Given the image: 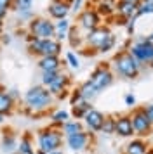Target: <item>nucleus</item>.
<instances>
[{"label": "nucleus", "mask_w": 153, "mask_h": 154, "mask_svg": "<svg viewBox=\"0 0 153 154\" xmlns=\"http://www.w3.org/2000/svg\"><path fill=\"white\" fill-rule=\"evenodd\" d=\"M52 100H54V95L49 92L47 87L35 85L31 88H28V92L24 94V111L35 116L38 112L47 111Z\"/></svg>", "instance_id": "1"}, {"label": "nucleus", "mask_w": 153, "mask_h": 154, "mask_svg": "<svg viewBox=\"0 0 153 154\" xmlns=\"http://www.w3.org/2000/svg\"><path fill=\"white\" fill-rule=\"evenodd\" d=\"M63 139H64V133L61 128L57 126H47V128H42L37 133V147L42 152H52L63 147Z\"/></svg>", "instance_id": "2"}, {"label": "nucleus", "mask_w": 153, "mask_h": 154, "mask_svg": "<svg viewBox=\"0 0 153 154\" xmlns=\"http://www.w3.org/2000/svg\"><path fill=\"white\" fill-rule=\"evenodd\" d=\"M113 63H115V69L120 76L124 78H136L139 75V69H141V63H139L136 57L132 56L129 50H125V52H120L115 56L113 59Z\"/></svg>", "instance_id": "3"}, {"label": "nucleus", "mask_w": 153, "mask_h": 154, "mask_svg": "<svg viewBox=\"0 0 153 154\" xmlns=\"http://www.w3.org/2000/svg\"><path fill=\"white\" fill-rule=\"evenodd\" d=\"M28 50L30 54L38 57H47V56H57L61 54V42H57L56 38H47V40H40V38H31L28 42Z\"/></svg>", "instance_id": "4"}, {"label": "nucleus", "mask_w": 153, "mask_h": 154, "mask_svg": "<svg viewBox=\"0 0 153 154\" xmlns=\"http://www.w3.org/2000/svg\"><path fill=\"white\" fill-rule=\"evenodd\" d=\"M28 33L33 35L35 38L40 40H47V38H54V23L49 17H33L28 23Z\"/></svg>", "instance_id": "5"}, {"label": "nucleus", "mask_w": 153, "mask_h": 154, "mask_svg": "<svg viewBox=\"0 0 153 154\" xmlns=\"http://www.w3.org/2000/svg\"><path fill=\"white\" fill-rule=\"evenodd\" d=\"M131 121H132V126H134V133L139 135V137H148L151 135L153 132V125L151 121L148 119L145 112V107H139L131 114Z\"/></svg>", "instance_id": "6"}, {"label": "nucleus", "mask_w": 153, "mask_h": 154, "mask_svg": "<svg viewBox=\"0 0 153 154\" xmlns=\"http://www.w3.org/2000/svg\"><path fill=\"white\" fill-rule=\"evenodd\" d=\"M129 52H131L141 64L151 63L153 61V43L150 42L148 38H146V40H139L138 43H134Z\"/></svg>", "instance_id": "7"}, {"label": "nucleus", "mask_w": 153, "mask_h": 154, "mask_svg": "<svg viewBox=\"0 0 153 154\" xmlns=\"http://www.w3.org/2000/svg\"><path fill=\"white\" fill-rule=\"evenodd\" d=\"M90 83L97 88V92H101V90H104V88H108V87L113 83V75H111V71L108 69L106 66H99V68L90 75Z\"/></svg>", "instance_id": "8"}, {"label": "nucleus", "mask_w": 153, "mask_h": 154, "mask_svg": "<svg viewBox=\"0 0 153 154\" xmlns=\"http://www.w3.org/2000/svg\"><path fill=\"white\" fill-rule=\"evenodd\" d=\"M90 137H92V135H90L89 132L82 130V132L75 133V135H68V137H64V140H66V146H68L71 151L78 152V151H83V149L89 147Z\"/></svg>", "instance_id": "9"}, {"label": "nucleus", "mask_w": 153, "mask_h": 154, "mask_svg": "<svg viewBox=\"0 0 153 154\" xmlns=\"http://www.w3.org/2000/svg\"><path fill=\"white\" fill-rule=\"evenodd\" d=\"M71 2L73 0H52L50 4H49V16L52 17V19H66V16H68L70 9H71Z\"/></svg>", "instance_id": "10"}, {"label": "nucleus", "mask_w": 153, "mask_h": 154, "mask_svg": "<svg viewBox=\"0 0 153 154\" xmlns=\"http://www.w3.org/2000/svg\"><path fill=\"white\" fill-rule=\"evenodd\" d=\"M68 85H70V76L63 75V73H59V75L56 76V80L49 85L47 88H49V92H50L54 97L64 99L66 95H68Z\"/></svg>", "instance_id": "11"}, {"label": "nucleus", "mask_w": 153, "mask_h": 154, "mask_svg": "<svg viewBox=\"0 0 153 154\" xmlns=\"http://www.w3.org/2000/svg\"><path fill=\"white\" fill-rule=\"evenodd\" d=\"M110 29L108 28H103V26H97V28L90 29L89 33H87V36H85V42L89 43L90 47H94V49H99L101 47V43L110 36Z\"/></svg>", "instance_id": "12"}, {"label": "nucleus", "mask_w": 153, "mask_h": 154, "mask_svg": "<svg viewBox=\"0 0 153 154\" xmlns=\"http://www.w3.org/2000/svg\"><path fill=\"white\" fill-rule=\"evenodd\" d=\"M83 119H85V125H87V128H89L90 132L97 133V132H101V126H103V121H104V114L92 107V109L83 116Z\"/></svg>", "instance_id": "13"}, {"label": "nucleus", "mask_w": 153, "mask_h": 154, "mask_svg": "<svg viewBox=\"0 0 153 154\" xmlns=\"http://www.w3.org/2000/svg\"><path fill=\"white\" fill-rule=\"evenodd\" d=\"M78 24H80V28L89 29V31L97 28V24H99V14H97L96 11H92V9H87V11L80 12V16H78Z\"/></svg>", "instance_id": "14"}, {"label": "nucleus", "mask_w": 153, "mask_h": 154, "mask_svg": "<svg viewBox=\"0 0 153 154\" xmlns=\"http://www.w3.org/2000/svg\"><path fill=\"white\" fill-rule=\"evenodd\" d=\"M18 137H16V133L9 128V130H4V133H2V140H0V147H2V151L5 154H12L18 151Z\"/></svg>", "instance_id": "15"}, {"label": "nucleus", "mask_w": 153, "mask_h": 154, "mask_svg": "<svg viewBox=\"0 0 153 154\" xmlns=\"http://www.w3.org/2000/svg\"><path fill=\"white\" fill-rule=\"evenodd\" d=\"M115 133L120 137H132L134 126H132L131 116H118L115 118Z\"/></svg>", "instance_id": "16"}, {"label": "nucleus", "mask_w": 153, "mask_h": 154, "mask_svg": "<svg viewBox=\"0 0 153 154\" xmlns=\"http://www.w3.org/2000/svg\"><path fill=\"white\" fill-rule=\"evenodd\" d=\"M16 109V100H14L9 92L0 88V114L2 116H11Z\"/></svg>", "instance_id": "17"}, {"label": "nucleus", "mask_w": 153, "mask_h": 154, "mask_svg": "<svg viewBox=\"0 0 153 154\" xmlns=\"http://www.w3.org/2000/svg\"><path fill=\"white\" fill-rule=\"evenodd\" d=\"M38 68L40 71H59L61 69V61L57 56H47L38 59Z\"/></svg>", "instance_id": "18"}, {"label": "nucleus", "mask_w": 153, "mask_h": 154, "mask_svg": "<svg viewBox=\"0 0 153 154\" xmlns=\"http://www.w3.org/2000/svg\"><path fill=\"white\" fill-rule=\"evenodd\" d=\"M35 152V147H33V139L30 133H23L21 135V140L18 142V151L16 154H33Z\"/></svg>", "instance_id": "19"}, {"label": "nucleus", "mask_w": 153, "mask_h": 154, "mask_svg": "<svg viewBox=\"0 0 153 154\" xmlns=\"http://www.w3.org/2000/svg\"><path fill=\"white\" fill-rule=\"evenodd\" d=\"M70 26H71V24H70L68 19H57V21L54 23V38L57 40V42L66 40Z\"/></svg>", "instance_id": "20"}, {"label": "nucleus", "mask_w": 153, "mask_h": 154, "mask_svg": "<svg viewBox=\"0 0 153 154\" xmlns=\"http://www.w3.org/2000/svg\"><path fill=\"white\" fill-rule=\"evenodd\" d=\"M148 151V146L143 139H134L131 140L125 147V154H145Z\"/></svg>", "instance_id": "21"}, {"label": "nucleus", "mask_w": 153, "mask_h": 154, "mask_svg": "<svg viewBox=\"0 0 153 154\" xmlns=\"http://www.w3.org/2000/svg\"><path fill=\"white\" fill-rule=\"evenodd\" d=\"M117 11H118V14L122 16L124 19H131L132 16H138V5L129 4V2H124V0H120Z\"/></svg>", "instance_id": "22"}, {"label": "nucleus", "mask_w": 153, "mask_h": 154, "mask_svg": "<svg viewBox=\"0 0 153 154\" xmlns=\"http://www.w3.org/2000/svg\"><path fill=\"white\" fill-rule=\"evenodd\" d=\"M90 109H92V106H90L89 100H78V102H75L73 107H71V114H73L76 119H83V116H85Z\"/></svg>", "instance_id": "23"}, {"label": "nucleus", "mask_w": 153, "mask_h": 154, "mask_svg": "<svg viewBox=\"0 0 153 154\" xmlns=\"http://www.w3.org/2000/svg\"><path fill=\"white\" fill-rule=\"evenodd\" d=\"M78 92H80V97H82L83 100H89V102H90V100H92L94 97H96L97 94H99L96 87H94V85L90 83V80H89V82H85V83L80 85Z\"/></svg>", "instance_id": "24"}, {"label": "nucleus", "mask_w": 153, "mask_h": 154, "mask_svg": "<svg viewBox=\"0 0 153 154\" xmlns=\"http://www.w3.org/2000/svg\"><path fill=\"white\" fill-rule=\"evenodd\" d=\"M61 130H63V133H64V137H68V135H75V133L82 132L83 126L78 119H68L66 123H63Z\"/></svg>", "instance_id": "25"}, {"label": "nucleus", "mask_w": 153, "mask_h": 154, "mask_svg": "<svg viewBox=\"0 0 153 154\" xmlns=\"http://www.w3.org/2000/svg\"><path fill=\"white\" fill-rule=\"evenodd\" d=\"M70 118V112L68 111H63V109H59V111H56L52 116H50V119H52V125L57 126V128H61L63 123H66Z\"/></svg>", "instance_id": "26"}, {"label": "nucleus", "mask_w": 153, "mask_h": 154, "mask_svg": "<svg viewBox=\"0 0 153 154\" xmlns=\"http://www.w3.org/2000/svg\"><path fill=\"white\" fill-rule=\"evenodd\" d=\"M66 40L70 42V47H78L82 43V38H80V33H78V28L76 26H70Z\"/></svg>", "instance_id": "27"}, {"label": "nucleus", "mask_w": 153, "mask_h": 154, "mask_svg": "<svg viewBox=\"0 0 153 154\" xmlns=\"http://www.w3.org/2000/svg\"><path fill=\"white\" fill-rule=\"evenodd\" d=\"M33 7V0H14L12 2V11L21 12V11H31Z\"/></svg>", "instance_id": "28"}, {"label": "nucleus", "mask_w": 153, "mask_h": 154, "mask_svg": "<svg viewBox=\"0 0 153 154\" xmlns=\"http://www.w3.org/2000/svg\"><path fill=\"white\" fill-rule=\"evenodd\" d=\"M101 133H106V135L115 133V118L113 116H104L103 126H101Z\"/></svg>", "instance_id": "29"}, {"label": "nucleus", "mask_w": 153, "mask_h": 154, "mask_svg": "<svg viewBox=\"0 0 153 154\" xmlns=\"http://www.w3.org/2000/svg\"><path fill=\"white\" fill-rule=\"evenodd\" d=\"M61 71H42V85L44 87H49L56 80V76L59 75Z\"/></svg>", "instance_id": "30"}, {"label": "nucleus", "mask_w": 153, "mask_h": 154, "mask_svg": "<svg viewBox=\"0 0 153 154\" xmlns=\"http://www.w3.org/2000/svg\"><path fill=\"white\" fill-rule=\"evenodd\" d=\"M151 12H153V2H150V0H145L138 5V16L151 14Z\"/></svg>", "instance_id": "31"}, {"label": "nucleus", "mask_w": 153, "mask_h": 154, "mask_svg": "<svg viewBox=\"0 0 153 154\" xmlns=\"http://www.w3.org/2000/svg\"><path fill=\"white\" fill-rule=\"evenodd\" d=\"M113 47H115V36L110 35L103 43H101V47L97 49V52H103V54H104V52H110V50L113 49Z\"/></svg>", "instance_id": "32"}, {"label": "nucleus", "mask_w": 153, "mask_h": 154, "mask_svg": "<svg viewBox=\"0 0 153 154\" xmlns=\"http://www.w3.org/2000/svg\"><path fill=\"white\" fill-rule=\"evenodd\" d=\"M66 63H68L70 68H73V69H78V66H80V61H78V57L70 50V52H66Z\"/></svg>", "instance_id": "33"}, {"label": "nucleus", "mask_w": 153, "mask_h": 154, "mask_svg": "<svg viewBox=\"0 0 153 154\" xmlns=\"http://www.w3.org/2000/svg\"><path fill=\"white\" fill-rule=\"evenodd\" d=\"M97 14H104V16H110L111 12H113V9H111L110 2H101L99 5H97Z\"/></svg>", "instance_id": "34"}, {"label": "nucleus", "mask_w": 153, "mask_h": 154, "mask_svg": "<svg viewBox=\"0 0 153 154\" xmlns=\"http://www.w3.org/2000/svg\"><path fill=\"white\" fill-rule=\"evenodd\" d=\"M16 14H18V17H19L21 21H28V23L35 17L33 11H21V12H16Z\"/></svg>", "instance_id": "35"}, {"label": "nucleus", "mask_w": 153, "mask_h": 154, "mask_svg": "<svg viewBox=\"0 0 153 154\" xmlns=\"http://www.w3.org/2000/svg\"><path fill=\"white\" fill-rule=\"evenodd\" d=\"M80 7H82V0H73V2H71V9H70V11H73V12H78V11H80Z\"/></svg>", "instance_id": "36"}, {"label": "nucleus", "mask_w": 153, "mask_h": 154, "mask_svg": "<svg viewBox=\"0 0 153 154\" xmlns=\"http://www.w3.org/2000/svg\"><path fill=\"white\" fill-rule=\"evenodd\" d=\"M145 112H146V116H148V119L151 121V125H153V104L146 106V107H145Z\"/></svg>", "instance_id": "37"}, {"label": "nucleus", "mask_w": 153, "mask_h": 154, "mask_svg": "<svg viewBox=\"0 0 153 154\" xmlns=\"http://www.w3.org/2000/svg\"><path fill=\"white\" fill-rule=\"evenodd\" d=\"M125 104L132 107V106L136 104V97H134V95H131V94H129V95H125Z\"/></svg>", "instance_id": "38"}, {"label": "nucleus", "mask_w": 153, "mask_h": 154, "mask_svg": "<svg viewBox=\"0 0 153 154\" xmlns=\"http://www.w3.org/2000/svg\"><path fill=\"white\" fill-rule=\"evenodd\" d=\"M7 12H9V9H7L5 5H2V4H0V19H2V21L7 17Z\"/></svg>", "instance_id": "39"}, {"label": "nucleus", "mask_w": 153, "mask_h": 154, "mask_svg": "<svg viewBox=\"0 0 153 154\" xmlns=\"http://www.w3.org/2000/svg\"><path fill=\"white\" fill-rule=\"evenodd\" d=\"M7 92H9V95H11V97H12L14 100H18L19 94H18V90H16V88H11V90H7Z\"/></svg>", "instance_id": "40"}, {"label": "nucleus", "mask_w": 153, "mask_h": 154, "mask_svg": "<svg viewBox=\"0 0 153 154\" xmlns=\"http://www.w3.org/2000/svg\"><path fill=\"white\" fill-rule=\"evenodd\" d=\"M12 2H14V0H0V4H2V5H5L7 9L12 7Z\"/></svg>", "instance_id": "41"}, {"label": "nucleus", "mask_w": 153, "mask_h": 154, "mask_svg": "<svg viewBox=\"0 0 153 154\" xmlns=\"http://www.w3.org/2000/svg\"><path fill=\"white\" fill-rule=\"evenodd\" d=\"M0 36H2V40H0L2 43H9V42H11V36H9V35H4V33H2Z\"/></svg>", "instance_id": "42"}, {"label": "nucleus", "mask_w": 153, "mask_h": 154, "mask_svg": "<svg viewBox=\"0 0 153 154\" xmlns=\"http://www.w3.org/2000/svg\"><path fill=\"white\" fill-rule=\"evenodd\" d=\"M124 2H129V4H134V5H139L141 0H124Z\"/></svg>", "instance_id": "43"}, {"label": "nucleus", "mask_w": 153, "mask_h": 154, "mask_svg": "<svg viewBox=\"0 0 153 154\" xmlns=\"http://www.w3.org/2000/svg\"><path fill=\"white\" fill-rule=\"evenodd\" d=\"M2 33H4V21L0 19V35H2Z\"/></svg>", "instance_id": "44"}, {"label": "nucleus", "mask_w": 153, "mask_h": 154, "mask_svg": "<svg viewBox=\"0 0 153 154\" xmlns=\"http://www.w3.org/2000/svg\"><path fill=\"white\" fill-rule=\"evenodd\" d=\"M47 154H63L61 149H57V151H52V152H47Z\"/></svg>", "instance_id": "45"}, {"label": "nucleus", "mask_w": 153, "mask_h": 154, "mask_svg": "<svg viewBox=\"0 0 153 154\" xmlns=\"http://www.w3.org/2000/svg\"><path fill=\"white\" fill-rule=\"evenodd\" d=\"M4 119H5V116H2V114H0V125L4 123Z\"/></svg>", "instance_id": "46"}, {"label": "nucleus", "mask_w": 153, "mask_h": 154, "mask_svg": "<svg viewBox=\"0 0 153 154\" xmlns=\"http://www.w3.org/2000/svg\"><path fill=\"white\" fill-rule=\"evenodd\" d=\"M145 154H153V149H148V151H146Z\"/></svg>", "instance_id": "47"}, {"label": "nucleus", "mask_w": 153, "mask_h": 154, "mask_svg": "<svg viewBox=\"0 0 153 154\" xmlns=\"http://www.w3.org/2000/svg\"><path fill=\"white\" fill-rule=\"evenodd\" d=\"M148 40H150V42L153 43V33H151V35H150V36H148Z\"/></svg>", "instance_id": "48"}, {"label": "nucleus", "mask_w": 153, "mask_h": 154, "mask_svg": "<svg viewBox=\"0 0 153 154\" xmlns=\"http://www.w3.org/2000/svg\"><path fill=\"white\" fill-rule=\"evenodd\" d=\"M33 154H45V152H42V151H38V149H37V151H35Z\"/></svg>", "instance_id": "49"}, {"label": "nucleus", "mask_w": 153, "mask_h": 154, "mask_svg": "<svg viewBox=\"0 0 153 154\" xmlns=\"http://www.w3.org/2000/svg\"><path fill=\"white\" fill-rule=\"evenodd\" d=\"M103 2H113V0H103Z\"/></svg>", "instance_id": "50"}, {"label": "nucleus", "mask_w": 153, "mask_h": 154, "mask_svg": "<svg viewBox=\"0 0 153 154\" xmlns=\"http://www.w3.org/2000/svg\"><path fill=\"white\" fill-rule=\"evenodd\" d=\"M151 66H153V61H151Z\"/></svg>", "instance_id": "51"}, {"label": "nucleus", "mask_w": 153, "mask_h": 154, "mask_svg": "<svg viewBox=\"0 0 153 154\" xmlns=\"http://www.w3.org/2000/svg\"><path fill=\"white\" fill-rule=\"evenodd\" d=\"M150 2H153V0H150Z\"/></svg>", "instance_id": "52"}]
</instances>
